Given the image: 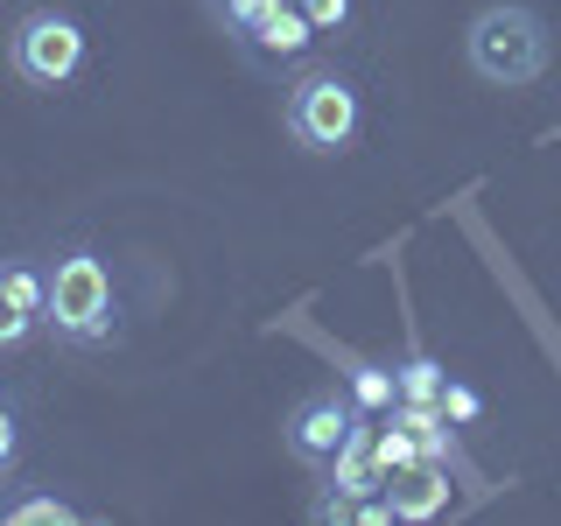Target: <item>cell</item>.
<instances>
[{
	"label": "cell",
	"instance_id": "6da1fadb",
	"mask_svg": "<svg viewBox=\"0 0 561 526\" xmlns=\"http://www.w3.org/2000/svg\"><path fill=\"white\" fill-rule=\"evenodd\" d=\"M43 330L64 351H99L113 344L119 330V295H113V267L92 253V245H70V253L49 260V309Z\"/></svg>",
	"mask_w": 561,
	"mask_h": 526
},
{
	"label": "cell",
	"instance_id": "7a4b0ae2",
	"mask_svg": "<svg viewBox=\"0 0 561 526\" xmlns=\"http://www.w3.org/2000/svg\"><path fill=\"white\" fill-rule=\"evenodd\" d=\"M463 57L484 84L519 92V84H534L540 70H548V22H540L534 8H519V0H491V8L470 14Z\"/></svg>",
	"mask_w": 561,
	"mask_h": 526
},
{
	"label": "cell",
	"instance_id": "3957f363",
	"mask_svg": "<svg viewBox=\"0 0 561 526\" xmlns=\"http://www.w3.org/2000/svg\"><path fill=\"white\" fill-rule=\"evenodd\" d=\"M8 64H14L22 84H35V92H57V84H70L84 70V28L70 22V14H57V8H35L8 35Z\"/></svg>",
	"mask_w": 561,
	"mask_h": 526
},
{
	"label": "cell",
	"instance_id": "277c9868",
	"mask_svg": "<svg viewBox=\"0 0 561 526\" xmlns=\"http://www.w3.org/2000/svg\"><path fill=\"white\" fill-rule=\"evenodd\" d=\"M288 134L316 155H337L358 140V92L337 70H309L302 84L288 92Z\"/></svg>",
	"mask_w": 561,
	"mask_h": 526
},
{
	"label": "cell",
	"instance_id": "5b68a950",
	"mask_svg": "<svg viewBox=\"0 0 561 526\" xmlns=\"http://www.w3.org/2000/svg\"><path fill=\"white\" fill-rule=\"evenodd\" d=\"M351 428H358V400H351V393H309V400H295V408H288V421H280L288 456L302 470H330V456L344 449Z\"/></svg>",
	"mask_w": 561,
	"mask_h": 526
},
{
	"label": "cell",
	"instance_id": "8992f818",
	"mask_svg": "<svg viewBox=\"0 0 561 526\" xmlns=\"http://www.w3.org/2000/svg\"><path fill=\"white\" fill-rule=\"evenodd\" d=\"M43 309H49V274L8 260L0 267V351H22L43 330Z\"/></svg>",
	"mask_w": 561,
	"mask_h": 526
},
{
	"label": "cell",
	"instance_id": "52a82bcc",
	"mask_svg": "<svg viewBox=\"0 0 561 526\" xmlns=\"http://www.w3.org/2000/svg\"><path fill=\"white\" fill-rule=\"evenodd\" d=\"M386 505H393V519H408V526L443 519L449 513V464L421 456V464L393 470V478H386Z\"/></svg>",
	"mask_w": 561,
	"mask_h": 526
},
{
	"label": "cell",
	"instance_id": "ba28073f",
	"mask_svg": "<svg viewBox=\"0 0 561 526\" xmlns=\"http://www.w3.org/2000/svg\"><path fill=\"white\" fill-rule=\"evenodd\" d=\"M245 43H253L260 57H302V49L316 43V22L302 14V0H280V8H274L253 35H245Z\"/></svg>",
	"mask_w": 561,
	"mask_h": 526
},
{
	"label": "cell",
	"instance_id": "9c48e42d",
	"mask_svg": "<svg viewBox=\"0 0 561 526\" xmlns=\"http://www.w3.org/2000/svg\"><path fill=\"white\" fill-rule=\"evenodd\" d=\"M386 414H393L400 428H408L414 443H421V456H435V464H456V421H449L443 408H421V400H393Z\"/></svg>",
	"mask_w": 561,
	"mask_h": 526
},
{
	"label": "cell",
	"instance_id": "30bf717a",
	"mask_svg": "<svg viewBox=\"0 0 561 526\" xmlns=\"http://www.w3.org/2000/svg\"><path fill=\"white\" fill-rule=\"evenodd\" d=\"M351 400H358V414H386L400 400V379H393V365H351Z\"/></svg>",
	"mask_w": 561,
	"mask_h": 526
},
{
	"label": "cell",
	"instance_id": "8fae6325",
	"mask_svg": "<svg viewBox=\"0 0 561 526\" xmlns=\"http://www.w3.org/2000/svg\"><path fill=\"white\" fill-rule=\"evenodd\" d=\"M0 519H8V526H78L84 513H78V505H64V499H49V491H35V499L0 505Z\"/></svg>",
	"mask_w": 561,
	"mask_h": 526
},
{
	"label": "cell",
	"instance_id": "7c38bea8",
	"mask_svg": "<svg viewBox=\"0 0 561 526\" xmlns=\"http://www.w3.org/2000/svg\"><path fill=\"white\" fill-rule=\"evenodd\" d=\"M393 379H400V400H421V408H435V400H443V386H449V373L435 358H421V351H414L408 365H393Z\"/></svg>",
	"mask_w": 561,
	"mask_h": 526
},
{
	"label": "cell",
	"instance_id": "4fadbf2b",
	"mask_svg": "<svg viewBox=\"0 0 561 526\" xmlns=\"http://www.w3.org/2000/svg\"><path fill=\"white\" fill-rule=\"evenodd\" d=\"M435 408H443V414L456 421V428H463V421H478V414H484V393H478V386H463V379H449Z\"/></svg>",
	"mask_w": 561,
	"mask_h": 526
},
{
	"label": "cell",
	"instance_id": "5bb4252c",
	"mask_svg": "<svg viewBox=\"0 0 561 526\" xmlns=\"http://www.w3.org/2000/svg\"><path fill=\"white\" fill-rule=\"evenodd\" d=\"M280 8V0H225V22H232L239 35H253L260 22H267V14Z\"/></svg>",
	"mask_w": 561,
	"mask_h": 526
},
{
	"label": "cell",
	"instance_id": "9a60e30c",
	"mask_svg": "<svg viewBox=\"0 0 561 526\" xmlns=\"http://www.w3.org/2000/svg\"><path fill=\"white\" fill-rule=\"evenodd\" d=\"M302 14L316 22V35H330V28L351 22V0H302Z\"/></svg>",
	"mask_w": 561,
	"mask_h": 526
},
{
	"label": "cell",
	"instance_id": "2e32d148",
	"mask_svg": "<svg viewBox=\"0 0 561 526\" xmlns=\"http://www.w3.org/2000/svg\"><path fill=\"white\" fill-rule=\"evenodd\" d=\"M14 456H22V421H14V408L0 400V478L14 470Z\"/></svg>",
	"mask_w": 561,
	"mask_h": 526
}]
</instances>
